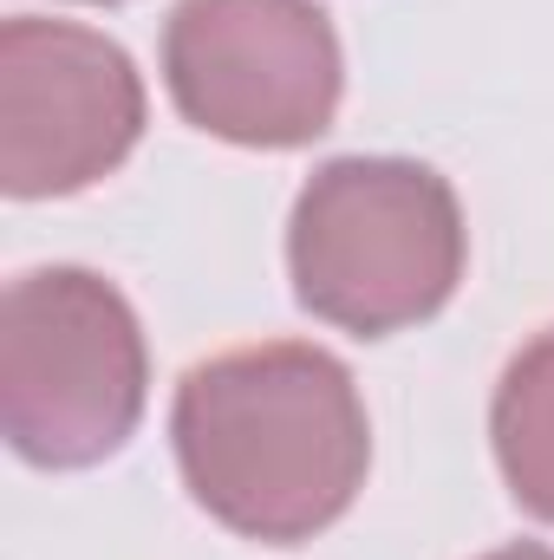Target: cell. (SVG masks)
Segmentation results:
<instances>
[{
	"mask_svg": "<svg viewBox=\"0 0 554 560\" xmlns=\"http://www.w3.org/2000/svg\"><path fill=\"white\" fill-rule=\"evenodd\" d=\"M176 463L189 495L249 541L293 548L333 528L372 463L353 372L300 339L235 346L176 385Z\"/></svg>",
	"mask_w": 554,
	"mask_h": 560,
	"instance_id": "6da1fadb",
	"label": "cell"
},
{
	"mask_svg": "<svg viewBox=\"0 0 554 560\" xmlns=\"http://www.w3.org/2000/svg\"><path fill=\"white\" fill-rule=\"evenodd\" d=\"M287 268L313 319L359 339L405 332L463 280V209L430 163L339 156L293 202Z\"/></svg>",
	"mask_w": 554,
	"mask_h": 560,
	"instance_id": "7a4b0ae2",
	"label": "cell"
},
{
	"mask_svg": "<svg viewBox=\"0 0 554 560\" xmlns=\"http://www.w3.org/2000/svg\"><path fill=\"white\" fill-rule=\"evenodd\" d=\"M143 332L112 280L33 268L0 300V430L33 469H92L143 418Z\"/></svg>",
	"mask_w": 554,
	"mask_h": 560,
	"instance_id": "3957f363",
	"label": "cell"
},
{
	"mask_svg": "<svg viewBox=\"0 0 554 560\" xmlns=\"http://www.w3.org/2000/svg\"><path fill=\"white\" fill-rule=\"evenodd\" d=\"M163 79L196 131L293 150L339 112V39L313 0H183L163 26Z\"/></svg>",
	"mask_w": 554,
	"mask_h": 560,
	"instance_id": "277c9868",
	"label": "cell"
},
{
	"mask_svg": "<svg viewBox=\"0 0 554 560\" xmlns=\"http://www.w3.org/2000/svg\"><path fill=\"white\" fill-rule=\"evenodd\" d=\"M143 138V85L118 39L72 20L0 26V189L72 196L112 176Z\"/></svg>",
	"mask_w": 554,
	"mask_h": 560,
	"instance_id": "5b68a950",
	"label": "cell"
},
{
	"mask_svg": "<svg viewBox=\"0 0 554 560\" xmlns=\"http://www.w3.org/2000/svg\"><path fill=\"white\" fill-rule=\"evenodd\" d=\"M489 436H496L509 495L554 528V326L509 359V372L496 385Z\"/></svg>",
	"mask_w": 554,
	"mask_h": 560,
	"instance_id": "8992f818",
	"label": "cell"
},
{
	"mask_svg": "<svg viewBox=\"0 0 554 560\" xmlns=\"http://www.w3.org/2000/svg\"><path fill=\"white\" fill-rule=\"evenodd\" d=\"M483 560H554V548H503V555H483Z\"/></svg>",
	"mask_w": 554,
	"mask_h": 560,
	"instance_id": "52a82bcc",
	"label": "cell"
}]
</instances>
